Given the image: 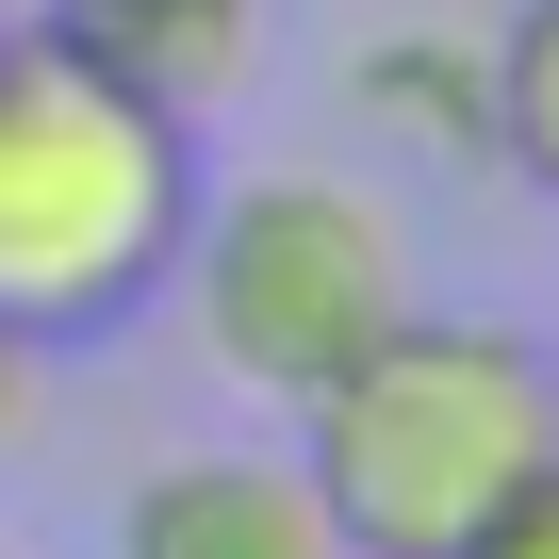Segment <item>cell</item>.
<instances>
[{
    "mask_svg": "<svg viewBox=\"0 0 559 559\" xmlns=\"http://www.w3.org/2000/svg\"><path fill=\"white\" fill-rule=\"evenodd\" d=\"M181 280H198L214 379H247V395L297 412L346 346H379V330L412 313V230H395L362 181H330V165H263V181L198 198Z\"/></svg>",
    "mask_w": 559,
    "mask_h": 559,
    "instance_id": "3957f363",
    "label": "cell"
},
{
    "mask_svg": "<svg viewBox=\"0 0 559 559\" xmlns=\"http://www.w3.org/2000/svg\"><path fill=\"white\" fill-rule=\"evenodd\" d=\"M493 165L559 198V0H510L493 34Z\"/></svg>",
    "mask_w": 559,
    "mask_h": 559,
    "instance_id": "52a82bcc",
    "label": "cell"
},
{
    "mask_svg": "<svg viewBox=\"0 0 559 559\" xmlns=\"http://www.w3.org/2000/svg\"><path fill=\"white\" fill-rule=\"evenodd\" d=\"M526 461H559V362L493 313H395L297 395V477L346 559H444Z\"/></svg>",
    "mask_w": 559,
    "mask_h": 559,
    "instance_id": "7a4b0ae2",
    "label": "cell"
},
{
    "mask_svg": "<svg viewBox=\"0 0 559 559\" xmlns=\"http://www.w3.org/2000/svg\"><path fill=\"white\" fill-rule=\"evenodd\" d=\"M116 559H346L313 477L263 461V444H198V461H148L132 510H116Z\"/></svg>",
    "mask_w": 559,
    "mask_h": 559,
    "instance_id": "277c9868",
    "label": "cell"
},
{
    "mask_svg": "<svg viewBox=\"0 0 559 559\" xmlns=\"http://www.w3.org/2000/svg\"><path fill=\"white\" fill-rule=\"evenodd\" d=\"M0 559H17V543H0Z\"/></svg>",
    "mask_w": 559,
    "mask_h": 559,
    "instance_id": "30bf717a",
    "label": "cell"
},
{
    "mask_svg": "<svg viewBox=\"0 0 559 559\" xmlns=\"http://www.w3.org/2000/svg\"><path fill=\"white\" fill-rule=\"evenodd\" d=\"M346 99L412 165H493V34H379L346 67Z\"/></svg>",
    "mask_w": 559,
    "mask_h": 559,
    "instance_id": "5b68a950",
    "label": "cell"
},
{
    "mask_svg": "<svg viewBox=\"0 0 559 559\" xmlns=\"http://www.w3.org/2000/svg\"><path fill=\"white\" fill-rule=\"evenodd\" d=\"M50 17H67L99 67H132L148 99H181V116L263 67V0H50Z\"/></svg>",
    "mask_w": 559,
    "mask_h": 559,
    "instance_id": "8992f818",
    "label": "cell"
},
{
    "mask_svg": "<svg viewBox=\"0 0 559 559\" xmlns=\"http://www.w3.org/2000/svg\"><path fill=\"white\" fill-rule=\"evenodd\" d=\"M198 198H214V165H198L181 99H148L132 67H99L67 17L0 34V313H17L34 346L148 313L181 280Z\"/></svg>",
    "mask_w": 559,
    "mask_h": 559,
    "instance_id": "6da1fadb",
    "label": "cell"
},
{
    "mask_svg": "<svg viewBox=\"0 0 559 559\" xmlns=\"http://www.w3.org/2000/svg\"><path fill=\"white\" fill-rule=\"evenodd\" d=\"M444 559H559V461H526V477H510V493H493Z\"/></svg>",
    "mask_w": 559,
    "mask_h": 559,
    "instance_id": "ba28073f",
    "label": "cell"
},
{
    "mask_svg": "<svg viewBox=\"0 0 559 559\" xmlns=\"http://www.w3.org/2000/svg\"><path fill=\"white\" fill-rule=\"evenodd\" d=\"M34 412H50V346L0 313V444H34Z\"/></svg>",
    "mask_w": 559,
    "mask_h": 559,
    "instance_id": "9c48e42d",
    "label": "cell"
}]
</instances>
